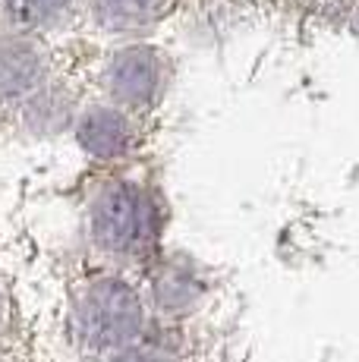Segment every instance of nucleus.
Returning <instances> with one entry per match:
<instances>
[{
    "label": "nucleus",
    "mask_w": 359,
    "mask_h": 362,
    "mask_svg": "<svg viewBox=\"0 0 359 362\" xmlns=\"http://www.w3.org/2000/svg\"><path fill=\"white\" fill-rule=\"evenodd\" d=\"M145 299L117 271L88 274L73 284L66 303V337L82 356L107 359L145 337Z\"/></svg>",
    "instance_id": "f257e3e1"
},
{
    "label": "nucleus",
    "mask_w": 359,
    "mask_h": 362,
    "mask_svg": "<svg viewBox=\"0 0 359 362\" xmlns=\"http://www.w3.org/2000/svg\"><path fill=\"white\" fill-rule=\"evenodd\" d=\"M88 243L114 264L142 262L158 236L155 202L133 180H110L88 202Z\"/></svg>",
    "instance_id": "f03ea898"
},
{
    "label": "nucleus",
    "mask_w": 359,
    "mask_h": 362,
    "mask_svg": "<svg viewBox=\"0 0 359 362\" xmlns=\"http://www.w3.org/2000/svg\"><path fill=\"white\" fill-rule=\"evenodd\" d=\"M105 86L117 107H151L164 92V60L151 47H123L120 54L110 57Z\"/></svg>",
    "instance_id": "7ed1b4c3"
},
{
    "label": "nucleus",
    "mask_w": 359,
    "mask_h": 362,
    "mask_svg": "<svg viewBox=\"0 0 359 362\" xmlns=\"http://www.w3.org/2000/svg\"><path fill=\"white\" fill-rule=\"evenodd\" d=\"M47 54L32 35L0 32V104L29 101L45 88Z\"/></svg>",
    "instance_id": "20e7f679"
},
{
    "label": "nucleus",
    "mask_w": 359,
    "mask_h": 362,
    "mask_svg": "<svg viewBox=\"0 0 359 362\" xmlns=\"http://www.w3.org/2000/svg\"><path fill=\"white\" fill-rule=\"evenodd\" d=\"M76 139L88 155L101 158V161L126 155L136 142L129 110L117 107V104H95L76 123Z\"/></svg>",
    "instance_id": "39448f33"
},
{
    "label": "nucleus",
    "mask_w": 359,
    "mask_h": 362,
    "mask_svg": "<svg viewBox=\"0 0 359 362\" xmlns=\"http://www.w3.org/2000/svg\"><path fill=\"white\" fill-rule=\"evenodd\" d=\"M92 16L107 32H133L161 16L167 0H88Z\"/></svg>",
    "instance_id": "423d86ee"
},
{
    "label": "nucleus",
    "mask_w": 359,
    "mask_h": 362,
    "mask_svg": "<svg viewBox=\"0 0 359 362\" xmlns=\"http://www.w3.org/2000/svg\"><path fill=\"white\" fill-rule=\"evenodd\" d=\"M73 0H0V25L10 32H41L54 25Z\"/></svg>",
    "instance_id": "0eeeda50"
},
{
    "label": "nucleus",
    "mask_w": 359,
    "mask_h": 362,
    "mask_svg": "<svg viewBox=\"0 0 359 362\" xmlns=\"http://www.w3.org/2000/svg\"><path fill=\"white\" fill-rule=\"evenodd\" d=\"M101 362H174L164 346H148V344H136V346H126V350L114 353V356L101 359Z\"/></svg>",
    "instance_id": "6e6552de"
},
{
    "label": "nucleus",
    "mask_w": 359,
    "mask_h": 362,
    "mask_svg": "<svg viewBox=\"0 0 359 362\" xmlns=\"http://www.w3.org/2000/svg\"><path fill=\"white\" fill-rule=\"evenodd\" d=\"M10 328H13V305H10V296H6V290L0 287V337H4Z\"/></svg>",
    "instance_id": "1a4fd4ad"
}]
</instances>
